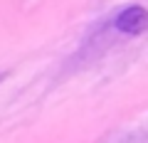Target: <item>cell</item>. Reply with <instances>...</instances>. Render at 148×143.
Instances as JSON below:
<instances>
[{"mask_svg": "<svg viewBox=\"0 0 148 143\" xmlns=\"http://www.w3.org/2000/svg\"><path fill=\"white\" fill-rule=\"evenodd\" d=\"M114 27H116L121 35H143L148 30V10L143 5H126L114 20Z\"/></svg>", "mask_w": 148, "mask_h": 143, "instance_id": "obj_1", "label": "cell"}]
</instances>
